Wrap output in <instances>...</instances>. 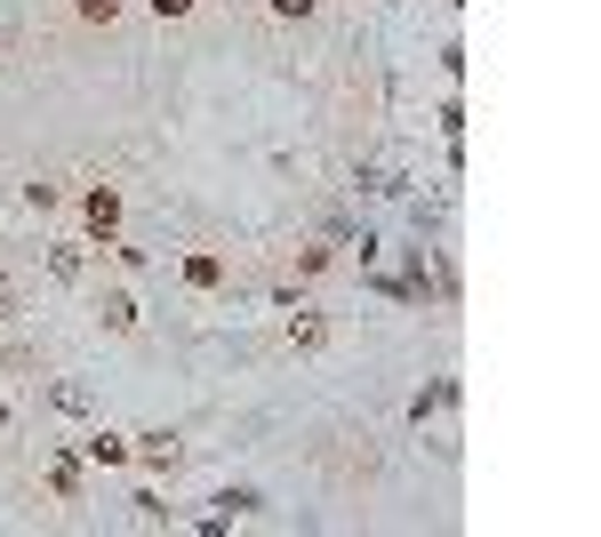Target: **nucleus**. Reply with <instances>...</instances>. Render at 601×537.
Instances as JSON below:
<instances>
[{"instance_id": "3", "label": "nucleus", "mask_w": 601, "mask_h": 537, "mask_svg": "<svg viewBox=\"0 0 601 537\" xmlns=\"http://www.w3.org/2000/svg\"><path fill=\"white\" fill-rule=\"evenodd\" d=\"M81 217H89L96 233H113V225H121V193H113V185H96V193L81 200Z\"/></svg>"}, {"instance_id": "16", "label": "nucleus", "mask_w": 601, "mask_h": 537, "mask_svg": "<svg viewBox=\"0 0 601 537\" xmlns=\"http://www.w3.org/2000/svg\"><path fill=\"white\" fill-rule=\"evenodd\" d=\"M0 425H9V401H0Z\"/></svg>"}, {"instance_id": "15", "label": "nucleus", "mask_w": 601, "mask_h": 537, "mask_svg": "<svg viewBox=\"0 0 601 537\" xmlns=\"http://www.w3.org/2000/svg\"><path fill=\"white\" fill-rule=\"evenodd\" d=\"M0 321H17V289L9 281H0Z\"/></svg>"}, {"instance_id": "12", "label": "nucleus", "mask_w": 601, "mask_h": 537, "mask_svg": "<svg viewBox=\"0 0 601 537\" xmlns=\"http://www.w3.org/2000/svg\"><path fill=\"white\" fill-rule=\"evenodd\" d=\"M81 17H89V24H113V17H121V0H81Z\"/></svg>"}, {"instance_id": "5", "label": "nucleus", "mask_w": 601, "mask_h": 537, "mask_svg": "<svg viewBox=\"0 0 601 537\" xmlns=\"http://www.w3.org/2000/svg\"><path fill=\"white\" fill-rule=\"evenodd\" d=\"M257 506H265L257 489H217V514H209V521H241V514H257Z\"/></svg>"}, {"instance_id": "7", "label": "nucleus", "mask_w": 601, "mask_h": 537, "mask_svg": "<svg viewBox=\"0 0 601 537\" xmlns=\"http://www.w3.org/2000/svg\"><path fill=\"white\" fill-rule=\"evenodd\" d=\"M96 465H128V442H121V433H89V442H81Z\"/></svg>"}, {"instance_id": "10", "label": "nucleus", "mask_w": 601, "mask_h": 537, "mask_svg": "<svg viewBox=\"0 0 601 537\" xmlns=\"http://www.w3.org/2000/svg\"><path fill=\"white\" fill-rule=\"evenodd\" d=\"M49 401H56L64 417H81V410H89V385H49Z\"/></svg>"}, {"instance_id": "8", "label": "nucleus", "mask_w": 601, "mask_h": 537, "mask_svg": "<svg viewBox=\"0 0 601 537\" xmlns=\"http://www.w3.org/2000/svg\"><path fill=\"white\" fill-rule=\"evenodd\" d=\"M185 281H193V289H217L225 265H217V257H185Z\"/></svg>"}, {"instance_id": "11", "label": "nucleus", "mask_w": 601, "mask_h": 537, "mask_svg": "<svg viewBox=\"0 0 601 537\" xmlns=\"http://www.w3.org/2000/svg\"><path fill=\"white\" fill-rule=\"evenodd\" d=\"M49 273L56 281H81V249H49Z\"/></svg>"}, {"instance_id": "13", "label": "nucleus", "mask_w": 601, "mask_h": 537, "mask_svg": "<svg viewBox=\"0 0 601 537\" xmlns=\"http://www.w3.org/2000/svg\"><path fill=\"white\" fill-rule=\"evenodd\" d=\"M273 17H313V0H265Z\"/></svg>"}, {"instance_id": "6", "label": "nucleus", "mask_w": 601, "mask_h": 537, "mask_svg": "<svg viewBox=\"0 0 601 537\" xmlns=\"http://www.w3.org/2000/svg\"><path fill=\"white\" fill-rule=\"evenodd\" d=\"M449 401H457V385H449V378H442V385H425V393H417V401H410V417H417V425H425V417H433V410H449Z\"/></svg>"}, {"instance_id": "14", "label": "nucleus", "mask_w": 601, "mask_h": 537, "mask_svg": "<svg viewBox=\"0 0 601 537\" xmlns=\"http://www.w3.org/2000/svg\"><path fill=\"white\" fill-rule=\"evenodd\" d=\"M193 9V0H153V17H185Z\"/></svg>"}, {"instance_id": "9", "label": "nucleus", "mask_w": 601, "mask_h": 537, "mask_svg": "<svg viewBox=\"0 0 601 537\" xmlns=\"http://www.w3.org/2000/svg\"><path fill=\"white\" fill-rule=\"evenodd\" d=\"M49 482H56V497H81V465H73V457H56V465H49Z\"/></svg>"}, {"instance_id": "4", "label": "nucleus", "mask_w": 601, "mask_h": 537, "mask_svg": "<svg viewBox=\"0 0 601 537\" xmlns=\"http://www.w3.org/2000/svg\"><path fill=\"white\" fill-rule=\"evenodd\" d=\"M128 457H145V465H177L185 450H177V433H137V450Z\"/></svg>"}, {"instance_id": "2", "label": "nucleus", "mask_w": 601, "mask_h": 537, "mask_svg": "<svg viewBox=\"0 0 601 537\" xmlns=\"http://www.w3.org/2000/svg\"><path fill=\"white\" fill-rule=\"evenodd\" d=\"M289 345H297V353H321V345H329V321L297 306V313H289Z\"/></svg>"}, {"instance_id": "1", "label": "nucleus", "mask_w": 601, "mask_h": 537, "mask_svg": "<svg viewBox=\"0 0 601 537\" xmlns=\"http://www.w3.org/2000/svg\"><path fill=\"white\" fill-rule=\"evenodd\" d=\"M96 321H105L113 338H128V329H137V297H128V289H105V306H96Z\"/></svg>"}]
</instances>
